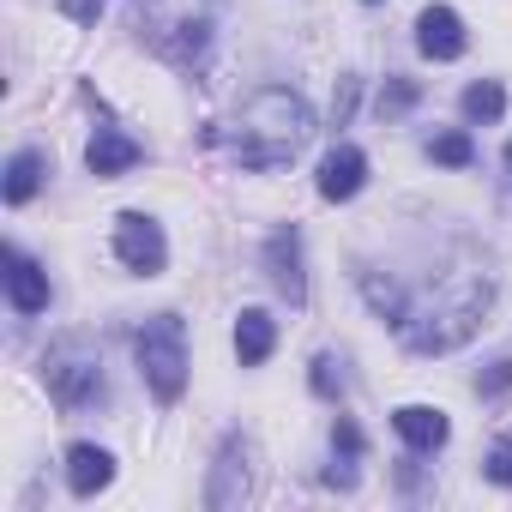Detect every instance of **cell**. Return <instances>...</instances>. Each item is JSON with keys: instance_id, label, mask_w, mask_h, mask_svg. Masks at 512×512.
<instances>
[{"instance_id": "1", "label": "cell", "mask_w": 512, "mask_h": 512, "mask_svg": "<svg viewBox=\"0 0 512 512\" xmlns=\"http://www.w3.org/2000/svg\"><path fill=\"white\" fill-rule=\"evenodd\" d=\"M308 139H314V109L284 85L253 91L229 127V151L241 169H284Z\"/></svg>"}, {"instance_id": "2", "label": "cell", "mask_w": 512, "mask_h": 512, "mask_svg": "<svg viewBox=\"0 0 512 512\" xmlns=\"http://www.w3.org/2000/svg\"><path fill=\"white\" fill-rule=\"evenodd\" d=\"M488 296H494V284L482 278V272H452L428 302H416L410 314H404V344L416 350V356H446V350H458L476 326H482V314H488Z\"/></svg>"}, {"instance_id": "3", "label": "cell", "mask_w": 512, "mask_h": 512, "mask_svg": "<svg viewBox=\"0 0 512 512\" xmlns=\"http://www.w3.org/2000/svg\"><path fill=\"white\" fill-rule=\"evenodd\" d=\"M133 31L169 67H199L217 31V0H133Z\"/></svg>"}, {"instance_id": "4", "label": "cell", "mask_w": 512, "mask_h": 512, "mask_svg": "<svg viewBox=\"0 0 512 512\" xmlns=\"http://www.w3.org/2000/svg\"><path fill=\"white\" fill-rule=\"evenodd\" d=\"M133 350H139V374L157 392V404H175L187 392V326H181V314L145 320L139 338H133Z\"/></svg>"}, {"instance_id": "5", "label": "cell", "mask_w": 512, "mask_h": 512, "mask_svg": "<svg viewBox=\"0 0 512 512\" xmlns=\"http://www.w3.org/2000/svg\"><path fill=\"white\" fill-rule=\"evenodd\" d=\"M43 380H49V398H55L61 410H91V404H103V362H97V350H85L79 338H67V344L49 350Z\"/></svg>"}, {"instance_id": "6", "label": "cell", "mask_w": 512, "mask_h": 512, "mask_svg": "<svg viewBox=\"0 0 512 512\" xmlns=\"http://www.w3.org/2000/svg\"><path fill=\"white\" fill-rule=\"evenodd\" d=\"M115 253H121V266L139 272V278H157L163 260H169L163 229H157L145 211H121V217H115Z\"/></svg>"}, {"instance_id": "7", "label": "cell", "mask_w": 512, "mask_h": 512, "mask_svg": "<svg viewBox=\"0 0 512 512\" xmlns=\"http://www.w3.org/2000/svg\"><path fill=\"white\" fill-rule=\"evenodd\" d=\"M266 272H272V284H278V296L290 302V308H302L308 302V272H302V229L290 223V229H278L272 241H266Z\"/></svg>"}, {"instance_id": "8", "label": "cell", "mask_w": 512, "mask_h": 512, "mask_svg": "<svg viewBox=\"0 0 512 512\" xmlns=\"http://www.w3.org/2000/svg\"><path fill=\"white\" fill-rule=\"evenodd\" d=\"M416 49H422L428 61H458V55L470 49L464 19H458L452 7H428V13L416 19Z\"/></svg>"}, {"instance_id": "9", "label": "cell", "mask_w": 512, "mask_h": 512, "mask_svg": "<svg viewBox=\"0 0 512 512\" xmlns=\"http://www.w3.org/2000/svg\"><path fill=\"white\" fill-rule=\"evenodd\" d=\"M139 157H145V151H139V139H127L121 127H97V133H91V145H85V169H91L97 181L127 175Z\"/></svg>"}, {"instance_id": "10", "label": "cell", "mask_w": 512, "mask_h": 512, "mask_svg": "<svg viewBox=\"0 0 512 512\" xmlns=\"http://www.w3.org/2000/svg\"><path fill=\"white\" fill-rule=\"evenodd\" d=\"M247 500V446L241 440H223L217 452V470H211V488H205V506L211 512H229Z\"/></svg>"}, {"instance_id": "11", "label": "cell", "mask_w": 512, "mask_h": 512, "mask_svg": "<svg viewBox=\"0 0 512 512\" xmlns=\"http://www.w3.org/2000/svg\"><path fill=\"white\" fill-rule=\"evenodd\" d=\"M362 181H368V157H362L356 145L326 151V163H320V199L344 205V199H356V193H362Z\"/></svg>"}, {"instance_id": "12", "label": "cell", "mask_w": 512, "mask_h": 512, "mask_svg": "<svg viewBox=\"0 0 512 512\" xmlns=\"http://www.w3.org/2000/svg\"><path fill=\"white\" fill-rule=\"evenodd\" d=\"M7 296H13L19 314H43L49 308V272L19 247H7Z\"/></svg>"}, {"instance_id": "13", "label": "cell", "mask_w": 512, "mask_h": 512, "mask_svg": "<svg viewBox=\"0 0 512 512\" xmlns=\"http://www.w3.org/2000/svg\"><path fill=\"white\" fill-rule=\"evenodd\" d=\"M392 428L404 434V446H410V452H440V446H446V434H452L446 410H434V404H404V410L392 416Z\"/></svg>"}, {"instance_id": "14", "label": "cell", "mask_w": 512, "mask_h": 512, "mask_svg": "<svg viewBox=\"0 0 512 512\" xmlns=\"http://www.w3.org/2000/svg\"><path fill=\"white\" fill-rule=\"evenodd\" d=\"M115 482V458L103 452V446H91V440H79L73 452H67V488L79 494V500H91L97 488H109Z\"/></svg>"}, {"instance_id": "15", "label": "cell", "mask_w": 512, "mask_h": 512, "mask_svg": "<svg viewBox=\"0 0 512 512\" xmlns=\"http://www.w3.org/2000/svg\"><path fill=\"white\" fill-rule=\"evenodd\" d=\"M272 350H278V320L266 308H241V320H235V356H241V368H260Z\"/></svg>"}, {"instance_id": "16", "label": "cell", "mask_w": 512, "mask_h": 512, "mask_svg": "<svg viewBox=\"0 0 512 512\" xmlns=\"http://www.w3.org/2000/svg\"><path fill=\"white\" fill-rule=\"evenodd\" d=\"M43 151H13V163H7V187H0V193H7V205H31L37 199V187H43Z\"/></svg>"}, {"instance_id": "17", "label": "cell", "mask_w": 512, "mask_h": 512, "mask_svg": "<svg viewBox=\"0 0 512 512\" xmlns=\"http://www.w3.org/2000/svg\"><path fill=\"white\" fill-rule=\"evenodd\" d=\"M458 109H464V121H470V127L500 121V115H506V91H500L494 79H482V85H470V91L458 97Z\"/></svg>"}, {"instance_id": "18", "label": "cell", "mask_w": 512, "mask_h": 512, "mask_svg": "<svg viewBox=\"0 0 512 512\" xmlns=\"http://www.w3.org/2000/svg\"><path fill=\"white\" fill-rule=\"evenodd\" d=\"M428 157L446 163V169H470L476 163V145H470V133H440V139H428Z\"/></svg>"}, {"instance_id": "19", "label": "cell", "mask_w": 512, "mask_h": 512, "mask_svg": "<svg viewBox=\"0 0 512 512\" xmlns=\"http://www.w3.org/2000/svg\"><path fill=\"white\" fill-rule=\"evenodd\" d=\"M416 97H422V85L416 79H386V91H380V121H398L404 109H416Z\"/></svg>"}, {"instance_id": "20", "label": "cell", "mask_w": 512, "mask_h": 512, "mask_svg": "<svg viewBox=\"0 0 512 512\" xmlns=\"http://www.w3.org/2000/svg\"><path fill=\"white\" fill-rule=\"evenodd\" d=\"M308 386L332 404V398H344V374H338V356H314V374H308Z\"/></svg>"}, {"instance_id": "21", "label": "cell", "mask_w": 512, "mask_h": 512, "mask_svg": "<svg viewBox=\"0 0 512 512\" xmlns=\"http://www.w3.org/2000/svg\"><path fill=\"white\" fill-rule=\"evenodd\" d=\"M332 452H338L344 464H356V458H362V428H356L350 416H338V428H332Z\"/></svg>"}, {"instance_id": "22", "label": "cell", "mask_w": 512, "mask_h": 512, "mask_svg": "<svg viewBox=\"0 0 512 512\" xmlns=\"http://www.w3.org/2000/svg\"><path fill=\"white\" fill-rule=\"evenodd\" d=\"M488 482H500V488H512V434L506 440H494V452H488Z\"/></svg>"}, {"instance_id": "23", "label": "cell", "mask_w": 512, "mask_h": 512, "mask_svg": "<svg viewBox=\"0 0 512 512\" xmlns=\"http://www.w3.org/2000/svg\"><path fill=\"white\" fill-rule=\"evenodd\" d=\"M506 386H512V362H494V368L476 380V392H482V398H494V392H506Z\"/></svg>"}, {"instance_id": "24", "label": "cell", "mask_w": 512, "mask_h": 512, "mask_svg": "<svg viewBox=\"0 0 512 512\" xmlns=\"http://www.w3.org/2000/svg\"><path fill=\"white\" fill-rule=\"evenodd\" d=\"M103 7H109V0H61V13H67L73 25H91V19H97Z\"/></svg>"}, {"instance_id": "25", "label": "cell", "mask_w": 512, "mask_h": 512, "mask_svg": "<svg viewBox=\"0 0 512 512\" xmlns=\"http://www.w3.org/2000/svg\"><path fill=\"white\" fill-rule=\"evenodd\" d=\"M332 115H338V127L356 115V79H338V97H332Z\"/></svg>"}, {"instance_id": "26", "label": "cell", "mask_w": 512, "mask_h": 512, "mask_svg": "<svg viewBox=\"0 0 512 512\" xmlns=\"http://www.w3.org/2000/svg\"><path fill=\"white\" fill-rule=\"evenodd\" d=\"M506 169H512V145H506Z\"/></svg>"}]
</instances>
